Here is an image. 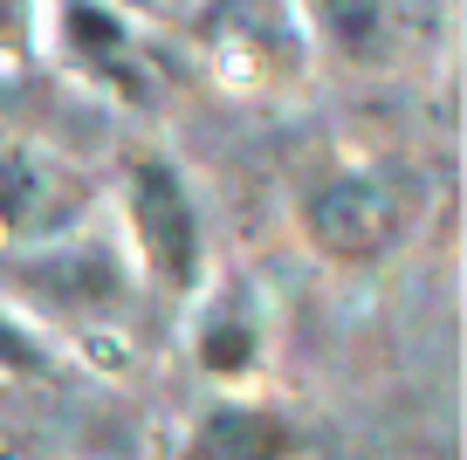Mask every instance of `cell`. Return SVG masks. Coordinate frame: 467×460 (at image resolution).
<instances>
[{
	"label": "cell",
	"mask_w": 467,
	"mask_h": 460,
	"mask_svg": "<svg viewBox=\"0 0 467 460\" xmlns=\"http://www.w3.org/2000/svg\"><path fill=\"white\" fill-rule=\"evenodd\" d=\"M0 371L7 378H56V358L28 337V323H15L0 309Z\"/></svg>",
	"instance_id": "9"
},
{
	"label": "cell",
	"mask_w": 467,
	"mask_h": 460,
	"mask_svg": "<svg viewBox=\"0 0 467 460\" xmlns=\"http://www.w3.org/2000/svg\"><path fill=\"white\" fill-rule=\"evenodd\" d=\"M62 42H69L76 69H89L97 83H110L117 97H131V103L151 97L145 48L131 42V28H124L103 0H62Z\"/></svg>",
	"instance_id": "4"
},
{
	"label": "cell",
	"mask_w": 467,
	"mask_h": 460,
	"mask_svg": "<svg viewBox=\"0 0 467 460\" xmlns=\"http://www.w3.org/2000/svg\"><path fill=\"white\" fill-rule=\"evenodd\" d=\"M28 42H35V7L0 0V56H28Z\"/></svg>",
	"instance_id": "10"
},
{
	"label": "cell",
	"mask_w": 467,
	"mask_h": 460,
	"mask_svg": "<svg viewBox=\"0 0 467 460\" xmlns=\"http://www.w3.org/2000/svg\"><path fill=\"white\" fill-rule=\"evenodd\" d=\"M412 220H420V179L399 172V165L344 172V179H330V186H317L309 206H303L309 241H317L330 261H344V268L385 261L399 241H406Z\"/></svg>",
	"instance_id": "1"
},
{
	"label": "cell",
	"mask_w": 467,
	"mask_h": 460,
	"mask_svg": "<svg viewBox=\"0 0 467 460\" xmlns=\"http://www.w3.org/2000/svg\"><path fill=\"white\" fill-rule=\"evenodd\" d=\"M200 42L248 89H282L303 76V28L289 0H206Z\"/></svg>",
	"instance_id": "3"
},
{
	"label": "cell",
	"mask_w": 467,
	"mask_h": 460,
	"mask_svg": "<svg viewBox=\"0 0 467 460\" xmlns=\"http://www.w3.org/2000/svg\"><path fill=\"white\" fill-rule=\"evenodd\" d=\"M254 358H262V330H254L248 296L234 288V296L220 302L213 317H206V330H200V364H206L213 378H241Z\"/></svg>",
	"instance_id": "7"
},
{
	"label": "cell",
	"mask_w": 467,
	"mask_h": 460,
	"mask_svg": "<svg viewBox=\"0 0 467 460\" xmlns=\"http://www.w3.org/2000/svg\"><path fill=\"white\" fill-rule=\"evenodd\" d=\"M303 7H309V21H317L337 48H350V56L371 48V42H379V28H385L379 0H303Z\"/></svg>",
	"instance_id": "8"
},
{
	"label": "cell",
	"mask_w": 467,
	"mask_h": 460,
	"mask_svg": "<svg viewBox=\"0 0 467 460\" xmlns=\"http://www.w3.org/2000/svg\"><path fill=\"white\" fill-rule=\"evenodd\" d=\"M76 179L42 152H0V227L7 234H62L76 220Z\"/></svg>",
	"instance_id": "5"
},
{
	"label": "cell",
	"mask_w": 467,
	"mask_h": 460,
	"mask_svg": "<svg viewBox=\"0 0 467 460\" xmlns=\"http://www.w3.org/2000/svg\"><path fill=\"white\" fill-rule=\"evenodd\" d=\"M124 220H131L138 261L151 268V282L172 288V296L200 288L206 227H200V206H192V193H186V179H179L172 159L138 152V159L124 165Z\"/></svg>",
	"instance_id": "2"
},
{
	"label": "cell",
	"mask_w": 467,
	"mask_h": 460,
	"mask_svg": "<svg viewBox=\"0 0 467 460\" xmlns=\"http://www.w3.org/2000/svg\"><path fill=\"white\" fill-rule=\"evenodd\" d=\"M289 454L296 426L275 419L268 405H213L186 440V460H289Z\"/></svg>",
	"instance_id": "6"
}]
</instances>
